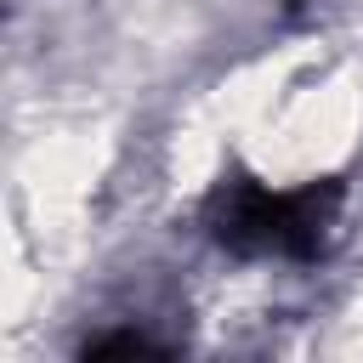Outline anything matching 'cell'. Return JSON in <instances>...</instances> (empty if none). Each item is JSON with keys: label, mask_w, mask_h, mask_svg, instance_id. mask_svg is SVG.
Segmentation results:
<instances>
[{"label": "cell", "mask_w": 363, "mask_h": 363, "mask_svg": "<svg viewBox=\"0 0 363 363\" xmlns=\"http://www.w3.org/2000/svg\"><path fill=\"white\" fill-rule=\"evenodd\" d=\"M142 352H164V346H153L142 335H108V340H91L85 346V357H142Z\"/></svg>", "instance_id": "obj_2"}, {"label": "cell", "mask_w": 363, "mask_h": 363, "mask_svg": "<svg viewBox=\"0 0 363 363\" xmlns=\"http://www.w3.org/2000/svg\"><path fill=\"white\" fill-rule=\"evenodd\" d=\"M346 187L335 176L306 187H261L250 176H233L210 193L204 227L233 255H278V261H318L335 238Z\"/></svg>", "instance_id": "obj_1"}]
</instances>
